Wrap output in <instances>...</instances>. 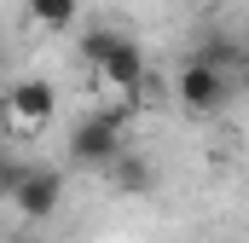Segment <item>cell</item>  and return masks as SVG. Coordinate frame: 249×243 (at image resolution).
<instances>
[{"mask_svg": "<svg viewBox=\"0 0 249 243\" xmlns=\"http://www.w3.org/2000/svg\"><path fill=\"white\" fill-rule=\"evenodd\" d=\"M0 122H6V99H0Z\"/></svg>", "mask_w": 249, "mask_h": 243, "instance_id": "12", "label": "cell"}, {"mask_svg": "<svg viewBox=\"0 0 249 243\" xmlns=\"http://www.w3.org/2000/svg\"><path fill=\"white\" fill-rule=\"evenodd\" d=\"M110 168H116V185H122V191H145V185H151V162H145V156H116Z\"/></svg>", "mask_w": 249, "mask_h": 243, "instance_id": "7", "label": "cell"}, {"mask_svg": "<svg viewBox=\"0 0 249 243\" xmlns=\"http://www.w3.org/2000/svg\"><path fill=\"white\" fill-rule=\"evenodd\" d=\"M53 116H58V93H53V81H18V87L6 93V122H12V127L41 133Z\"/></svg>", "mask_w": 249, "mask_h": 243, "instance_id": "5", "label": "cell"}, {"mask_svg": "<svg viewBox=\"0 0 249 243\" xmlns=\"http://www.w3.org/2000/svg\"><path fill=\"white\" fill-rule=\"evenodd\" d=\"M23 174H29V162H18V156L6 151V156H0V197H12V191H18V180H23Z\"/></svg>", "mask_w": 249, "mask_h": 243, "instance_id": "8", "label": "cell"}, {"mask_svg": "<svg viewBox=\"0 0 249 243\" xmlns=\"http://www.w3.org/2000/svg\"><path fill=\"white\" fill-rule=\"evenodd\" d=\"M0 156H6V133H0Z\"/></svg>", "mask_w": 249, "mask_h": 243, "instance_id": "11", "label": "cell"}, {"mask_svg": "<svg viewBox=\"0 0 249 243\" xmlns=\"http://www.w3.org/2000/svg\"><path fill=\"white\" fill-rule=\"evenodd\" d=\"M122 110H93V116L75 122V133H70V156L81 162V168H110L116 156H122Z\"/></svg>", "mask_w": 249, "mask_h": 243, "instance_id": "3", "label": "cell"}, {"mask_svg": "<svg viewBox=\"0 0 249 243\" xmlns=\"http://www.w3.org/2000/svg\"><path fill=\"white\" fill-rule=\"evenodd\" d=\"M29 17L47 23V29H70L81 17V0H29Z\"/></svg>", "mask_w": 249, "mask_h": 243, "instance_id": "6", "label": "cell"}, {"mask_svg": "<svg viewBox=\"0 0 249 243\" xmlns=\"http://www.w3.org/2000/svg\"><path fill=\"white\" fill-rule=\"evenodd\" d=\"M12 203H18L23 220H47V214H58V203H64V174H58V168H47V162H29V174L18 180Z\"/></svg>", "mask_w": 249, "mask_h": 243, "instance_id": "4", "label": "cell"}, {"mask_svg": "<svg viewBox=\"0 0 249 243\" xmlns=\"http://www.w3.org/2000/svg\"><path fill=\"white\" fill-rule=\"evenodd\" d=\"M238 87H244V93H249V64H244V69H238Z\"/></svg>", "mask_w": 249, "mask_h": 243, "instance_id": "9", "label": "cell"}, {"mask_svg": "<svg viewBox=\"0 0 249 243\" xmlns=\"http://www.w3.org/2000/svg\"><path fill=\"white\" fill-rule=\"evenodd\" d=\"M232 69L226 64H214V58H191L180 75H174V99L186 104V110H197V116H214L226 99H232Z\"/></svg>", "mask_w": 249, "mask_h": 243, "instance_id": "2", "label": "cell"}, {"mask_svg": "<svg viewBox=\"0 0 249 243\" xmlns=\"http://www.w3.org/2000/svg\"><path fill=\"white\" fill-rule=\"evenodd\" d=\"M12 243H41V238H12Z\"/></svg>", "mask_w": 249, "mask_h": 243, "instance_id": "10", "label": "cell"}, {"mask_svg": "<svg viewBox=\"0 0 249 243\" xmlns=\"http://www.w3.org/2000/svg\"><path fill=\"white\" fill-rule=\"evenodd\" d=\"M81 58L93 64L110 87H139L145 81V52H139V41H127L122 29H81Z\"/></svg>", "mask_w": 249, "mask_h": 243, "instance_id": "1", "label": "cell"}]
</instances>
